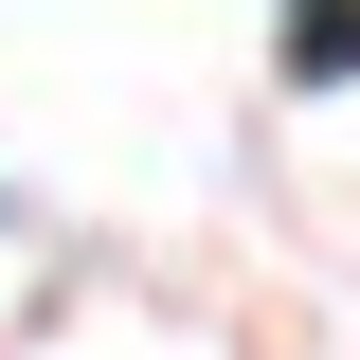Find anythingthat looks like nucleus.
Returning <instances> with one entry per match:
<instances>
[{
    "label": "nucleus",
    "mask_w": 360,
    "mask_h": 360,
    "mask_svg": "<svg viewBox=\"0 0 360 360\" xmlns=\"http://www.w3.org/2000/svg\"><path fill=\"white\" fill-rule=\"evenodd\" d=\"M288 72H307V90L360 72V0H288Z\"/></svg>",
    "instance_id": "1"
}]
</instances>
